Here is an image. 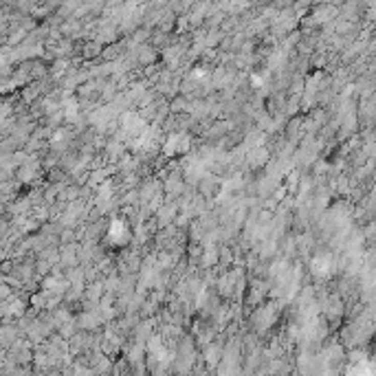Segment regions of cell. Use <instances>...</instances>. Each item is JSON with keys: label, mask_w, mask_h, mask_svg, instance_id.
Instances as JSON below:
<instances>
[{"label": "cell", "mask_w": 376, "mask_h": 376, "mask_svg": "<svg viewBox=\"0 0 376 376\" xmlns=\"http://www.w3.org/2000/svg\"><path fill=\"white\" fill-rule=\"evenodd\" d=\"M108 238L113 240L115 245H125L130 238L128 225H125L123 220H113V225H110V229H108Z\"/></svg>", "instance_id": "6da1fadb"}, {"label": "cell", "mask_w": 376, "mask_h": 376, "mask_svg": "<svg viewBox=\"0 0 376 376\" xmlns=\"http://www.w3.org/2000/svg\"><path fill=\"white\" fill-rule=\"evenodd\" d=\"M333 257L330 255H317L313 260V271L315 275H330V271H333Z\"/></svg>", "instance_id": "7a4b0ae2"}]
</instances>
